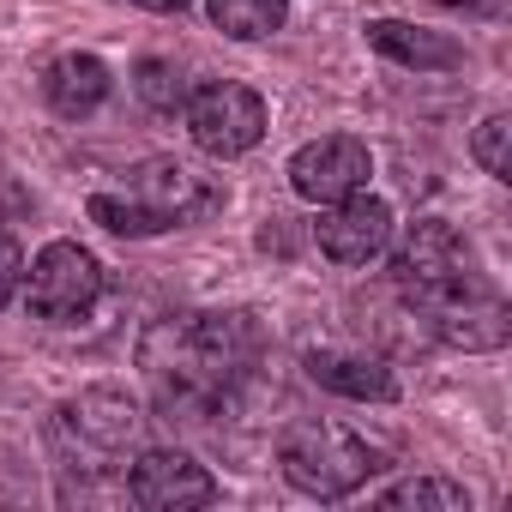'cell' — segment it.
<instances>
[{
  "label": "cell",
  "mask_w": 512,
  "mask_h": 512,
  "mask_svg": "<svg viewBox=\"0 0 512 512\" xmlns=\"http://www.w3.org/2000/svg\"><path fill=\"white\" fill-rule=\"evenodd\" d=\"M139 362L157 386V404L199 422V416L217 410V398H229V386L253 362H260V326L241 308H229V314H169L145 332Z\"/></svg>",
  "instance_id": "cell-1"
},
{
  "label": "cell",
  "mask_w": 512,
  "mask_h": 512,
  "mask_svg": "<svg viewBox=\"0 0 512 512\" xmlns=\"http://www.w3.org/2000/svg\"><path fill=\"white\" fill-rule=\"evenodd\" d=\"M278 464H284L290 488H302V494H314V500H344V494H356V488L380 470V452H374L362 434H350V428L302 422V428L284 434Z\"/></svg>",
  "instance_id": "cell-2"
},
{
  "label": "cell",
  "mask_w": 512,
  "mask_h": 512,
  "mask_svg": "<svg viewBox=\"0 0 512 512\" xmlns=\"http://www.w3.org/2000/svg\"><path fill=\"white\" fill-rule=\"evenodd\" d=\"M121 199L139 211L145 235H163V229H181V223L211 217V211L223 205V187H217L211 175H199L193 163L151 157V163H139V169L127 175V193H121Z\"/></svg>",
  "instance_id": "cell-3"
},
{
  "label": "cell",
  "mask_w": 512,
  "mask_h": 512,
  "mask_svg": "<svg viewBox=\"0 0 512 512\" xmlns=\"http://www.w3.org/2000/svg\"><path fill=\"white\" fill-rule=\"evenodd\" d=\"M97 296H103V260L79 241H49L25 272V308L49 326H67V320L91 314Z\"/></svg>",
  "instance_id": "cell-4"
},
{
  "label": "cell",
  "mask_w": 512,
  "mask_h": 512,
  "mask_svg": "<svg viewBox=\"0 0 512 512\" xmlns=\"http://www.w3.org/2000/svg\"><path fill=\"white\" fill-rule=\"evenodd\" d=\"M181 115H187V133H193V145L205 157H241V151H253L266 139V97L235 85V79L187 91Z\"/></svg>",
  "instance_id": "cell-5"
},
{
  "label": "cell",
  "mask_w": 512,
  "mask_h": 512,
  "mask_svg": "<svg viewBox=\"0 0 512 512\" xmlns=\"http://www.w3.org/2000/svg\"><path fill=\"white\" fill-rule=\"evenodd\" d=\"M61 428L85 458H127L145 440V410L121 386H91L61 404Z\"/></svg>",
  "instance_id": "cell-6"
},
{
  "label": "cell",
  "mask_w": 512,
  "mask_h": 512,
  "mask_svg": "<svg viewBox=\"0 0 512 512\" xmlns=\"http://www.w3.org/2000/svg\"><path fill=\"white\" fill-rule=\"evenodd\" d=\"M392 272H398V284L416 302H428V296H440V290L470 278V241L446 217H416L404 247H398V260H392Z\"/></svg>",
  "instance_id": "cell-7"
},
{
  "label": "cell",
  "mask_w": 512,
  "mask_h": 512,
  "mask_svg": "<svg viewBox=\"0 0 512 512\" xmlns=\"http://www.w3.org/2000/svg\"><path fill=\"white\" fill-rule=\"evenodd\" d=\"M127 500L145 506V512H193V506H211L217 500V482L181 446H151L127 470Z\"/></svg>",
  "instance_id": "cell-8"
},
{
  "label": "cell",
  "mask_w": 512,
  "mask_h": 512,
  "mask_svg": "<svg viewBox=\"0 0 512 512\" xmlns=\"http://www.w3.org/2000/svg\"><path fill=\"white\" fill-rule=\"evenodd\" d=\"M416 308L428 314L434 338L452 344V350H500L506 332H512L506 302H500L494 290H482L476 278H464V284H452V290H440V296H428V302H416Z\"/></svg>",
  "instance_id": "cell-9"
},
{
  "label": "cell",
  "mask_w": 512,
  "mask_h": 512,
  "mask_svg": "<svg viewBox=\"0 0 512 512\" xmlns=\"http://www.w3.org/2000/svg\"><path fill=\"white\" fill-rule=\"evenodd\" d=\"M368 175H374V157H368V145L350 139V133H326V139H314V145H302V151L290 157V187H296L308 205H338V199L362 193Z\"/></svg>",
  "instance_id": "cell-10"
},
{
  "label": "cell",
  "mask_w": 512,
  "mask_h": 512,
  "mask_svg": "<svg viewBox=\"0 0 512 512\" xmlns=\"http://www.w3.org/2000/svg\"><path fill=\"white\" fill-rule=\"evenodd\" d=\"M314 241L332 266H368L392 241V205L368 199V193H350V199L326 205V217L314 223Z\"/></svg>",
  "instance_id": "cell-11"
},
{
  "label": "cell",
  "mask_w": 512,
  "mask_h": 512,
  "mask_svg": "<svg viewBox=\"0 0 512 512\" xmlns=\"http://www.w3.org/2000/svg\"><path fill=\"white\" fill-rule=\"evenodd\" d=\"M368 49H380L386 61L416 67V73H446V67H458V61H464V49H458L446 31L404 25V19H368Z\"/></svg>",
  "instance_id": "cell-12"
},
{
  "label": "cell",
  "mask_w": 512,
  "mask_h": 512,
  "mask_svg": "<svg viewBox=\"0 0 512 512\" xmlns=\"http://www.w3.org/2000/svg\"><path fill=\"white\" fill-rule=\"evenodd\" d=\"M43 97H49L55 115L85 121V115H97V109L109 103V67H103L97 55H61V61H49V73H43Z\"/></svg>",
  "instance_id": "cell-13"
},
{
  "label": "cell",
  "mask_w": 512,
  "mask_h": 512,
  "mask_svg": "<svg viewBox=\"0 0 512 512\" xmlns=\"http://www.w3.org/2000/svg\"><path fill=\"white\" fill-rule=\"evenodd\" d=\"M308 380L338 392V398H374V404L398 398L392 368L374 356H356V350H308Z\"/></svg>",
  "instance_id": "cell-14"
},
{
  "label": "cell",
  "mask_w": 512,
  "mask_h": 512,
  "mask_svg": "<svg viewBox=\"0 0 512 512\" xmlns=\"http://www.w3.org/2000/svg\"><path fill=\"white\" fill-rule=\"evenodd\" d=\"M205 13H211V25H217L223 37H235V43L278 37L284 19H290L284 0H205Z\"/></svg>",
  "instance_id": "cell-15"
},
{
  "label": "cell",
  "mask_w": 512,
  "mask_h": 512,
  "mask_svg": "<svg viewBox=\"0 0 512 512\" xmlns=\"http://www.w3.org/2000/svg\"><path fill=\"white\" fill-rule=\"evenodd\" d=\"M380 506L386 512H470V494L458 488V482H446V476H416V482H398V488H386L380 494Z\"/></svg>",
  "instance_id": "cell-16"
},
{
  "label": "cell",
  "mask_w": 512,
  "mask_h": 512,
  "mask_svg": "<svg viewBox=\"0 0 512 512\" xmlns=\"http://www.w3.org/2000/svg\"><path fill=\"white\" fill-rule=\"evenodd\" d=\"M133 91H139L157 115H175V109L187 103V73H181L175 61H163V55H145L139 73H133Z\"/></svg>",
  "instance_id": "cell-17"
},
{
  "label": "cell",
  "mask_w": 512,
  "mask_h": 512,
  "mask_svg": "<svg viewBox=\"0 0 512 512\" xmlns=\"http://www.w3.org/2000/svg\"><path fill=\"white\" fill-rule=\"evenodd\" d=\"M506 139H512V115H506V109H494V115L476 127V139H470V157H476V163H482V175H494V181H512Z\"/></svg>",
  "instance_id": "cell-18"
},
{
  "label": "cell",
  "mask_w": 512,
  "mask_h": 512,
  "mask_svg": "<svg viewBox=\"0 0 512 512\" xmlns=\"http://www.w3.org/2000/svg\"><path fill=\"white\" fill-rule=\"evenodd\" d=\"M19 284H25V253H19V241L7 229H0V308L19 296Z\"/></svg>",
  "instance_id": "cell-19"
},
{
  "label": "cell",
  "mask_w": 512,
  "mask_h": 512,
  "mask_svg": "<svg viewBox=\"0 0 512 512\" xmlns=\"http://www.w3.org/2000/svg\"><path fill=\"white\" fill-rule=\"evenodd\" d=\"M133 7H145V13H187L193 0H133Z\"/></svg>",
  "instance_id": "cell-20"
},
{
  "label": "cell",
  "mask_w": 512,
  "mask_h": 512,
  "mask_svg": "<svg viewBox=\"0 0 512 512\" xmlns=\"http://www.w3.org/2000/svg\"><path fill=\"white\" fill-rule=\"evenodd\" d=\"M440 7H476V0H440Z\"/></svg>",
  "instance_id": "cell-21"
}]
</instances>
